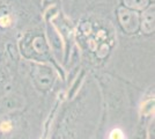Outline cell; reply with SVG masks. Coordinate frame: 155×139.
Returning <instances> with one entry per match:
<instances>
[{
  "label": "cell",
  "mask_w": 155,
  "mask_h": 139,
  "mask_svg": "<svg viewBox=\"0 0 155 139\" xmlns=\"http://www.w3.org/2000/svg\"><path fill=\"white\" fill-rule=\"evenodd\" d=\"M116 11L118 21H119L120 26L123 27L124 30L127 33H134L139 27V23H140L139 22L140 16L137 13V11L129 9L122 5H118Z\"/></svg>",
  "instance_id": "6da1fadb"
},
{
  "label": "cell",
  "mask_w": 155,
  "mask_h": 139,
  "mask_svg": "<svg viewBox=\"0 0 155 139\" xmlns=\"http://www.w3.org/2000/svg\"><path fill=\"white\" fill-rule=\"evenodd\" d=\"M153 0H120V5L129 9H133V11H143L145 8L153 4Z\"/></svg>",
  "instance_id": "7a4b0ae2"
},
{
  "label": "cell",
  "mask_w": 155,
  "mask_h": 139,
  "mask_svg": "<svg viewBox=\"0 0 155 139\" xmlns=\"http://www.w3.org/2000/svg\"><path fill=\"white\" fill-rule=\"evenodd\" d=\"M109 139H125V136H124V132L120 129H115L110 132Z\"/></svg>",
  "instance_id": "3957f363"
},
{
  "label": "cell",
  "mask_w": 155,
  "mask_h": 139,
  "mask_svg": "<svg viewBox=\"0 0 155 139\" xmlns=\"http://www.w3.org/2000/svg\"><path fill=\"white\" fill-rule=\"evenodd\" d=\"M60 0H41V5L44 8H51V7L58 6Z\"/></svg>",
  "instance_id": "277c9868"
},
{
  "label": "cell",
  "mask_w": 155,
  "mask_h": 139,
  "mask_svg": "<svg viewBox=\"0 0 155 139\" xmlns=\"http://www.w3.org/2000/svg\"><path fill=\"white\" fill-rule=\"evenodd\" d=\"M0 130H1L2 132H8V131H11V130H12L11 123H9V122H2V123L0 124Z\"/></svg>",
  "instance_id": "5b68a950"
},
{
  "label": "cell",
  "mask_w": 155,
  "mask_h": 139,
  "mask_svg": "<svg viewBox=\"0 0 155 139\" xmlns=\"http://www.w3.org/2000/svg\"><path fill=\"white\" fill-rule=\"evenodd\" d=\"M70 1H71V4L74 7H78V6H82L86 0H70Z\"/></svg>",
  "instance_id": "8992f818"
}]
</instances>
